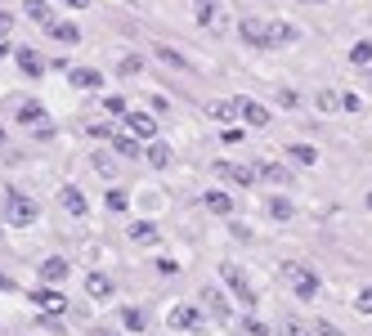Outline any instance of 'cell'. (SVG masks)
Listing matches in <instances>:
<instances>
[{
    "label": "cell",
    "mask_w": 372,
    "mask_h": 336,
    "mask_svg": "<svg viewBox=\"0 0 372 336\" xmlns=\"http://www.w3.org/2000/svg\"><path fill=\"white\" fill-rule=\"evenodd\" d=\"M32 301L41 305L45 314H63V310H68V296H63L59 287H36V292H32Z\"/></svg>",
    "instance_id": "obj_6"
},
{
    "label": "cell",
    "mask_w": 372,
    "mask_h": 336,
    "mask_svg": "<svg viewBox=\"0 0 372 336\" xmlns=\"http://www.w3.org/2000/svg\"><path fill=\"white\" fill-rule=\"evenodd\" d=\"M193 14H197L202 27H211L215 23V0H193Z\"/></svg>",
    "instance_id": "obj_24"
},
{
    "label": "cell",
    "mask_w": 372,
    "mask_h": 336,
    "mask_svg": "<svg viewBox=\"0 0 372 336\" xmlns=\"http://www.w3.org/2000/svg\"><path fill=\"white\" fill-rule=\"evenodd\" d=\"M103 108H108L112 117H126V112H130V103H126V94H108V103H103Z\"/></svg>",
    "instance_id": "obj_31"
},
{
    "label": "cell",
    "mask_w": 372,
    "mask_h": 336,
    "mask_svg": "<svg viewBox=\"0 0 372 336\" xmlns=\"http://www.w3.org/2000/svg\"><path fill=\"white\" fill-rule=\"evenodd\" d=\"M220 278H224V287L233 292V301L242 305V310H256L260 305V296H256V287H251V278L242 274L238 265H220Z\"/></svg>",
    "instance_id": "obj_2"
},
{
    "label": "cell",
    "mask_w": 372,
    "mask_h": 336,
    "mask_svg": "<svg viewBox=\"0 0 372 336\" xmlns=\"http://www.w3.org/2000/svg\"><path fill=\"white\" fill-rule=\"evenodd\" d=\"M238 117L247 121V126H269V108L256 99H238Z\"/></svg>",
    "instance_id": "obj_7"
},
{
    "label": "cell",
    "mask_w": 372,
    "mask_h": 336,
    "mask_svg": "<svg viewBox=\"0 0 372 336\" xmlns=\"http://www.w3.org/2000/svg\"><path fill=\"white\" fill-rule=\"evenodd\" d=\"M341 108H346V112H359V94H341Z\"/></svg>",
    "instance_id": "obj_39"
},
{
    "label": "cell",
    "mask_w": 372,
    "mask_h": 336,
    "mask_svg": "<svg viewBox=\"0 0 372 336\" xmlns=\"http://www.w3.org/2000/svg\"><path fill=\"white\" fill-rule=\"evenodd\" d=\"M287 157L296 161V166H314V161H319V152H314L310 143H292V148H287Z\"/></svg>",
    "instance_id": "obj_23"
},
{
    "label": "cell",
    "mask_w": 372,
    "mask_h": 336,
    "mask_svg": "<svg viewBox=\"0 0 372 336\" xmlns=\"http://www.w3.org/2000/svg\"><path fill=\"white\" fill-rule=\"evenodd\" d=\"M23 14L32 18V23H50V5H45V0H23Z\"/></svg>",
    "instance_id": "obj_22"
},
{
    "label": "cell",
    "mask_w": 372,
    "mask_h": 336,
    "mask_svg": "<svg viewBox=\"0 0 372 336\" xmlns=\"http://www.w3.org/2000/svg\"><path fill=\"white\" fill-rule=\"evenodd\" d=\"M202 301L211 305V314H215V319H220V323H229V301H224L220 292H215V287H206V292H202Z\"/></svg>",
    "instance_id": "obj_19"
},
{
    "label": "cell",
    "mask_w": 372,
    "mask_h": 336,
    "mask_svg": "<svg viewBox=\"0 0 372 336\" xmlns=\"http://www.w3.org/2000/svg\"><path fill=\"white\" fill-rule=\"evenodd\" d=\"M269 215L274 220H292V215H296V206H292L287 197H269Z\"/></svg>",
    "instance_id": "obj_26"
},
{
    "label": "cell",
    "mask_w": 372,
    "mask_h": 336,
    "mask_svg": "<svg viewBox=\"0 0 372 336\" xmlns=\"http://www.w3.org/2000/svg\"><path fill=\"white\" fill-rule=\"evenodd\" d=\"M59 202H63V211H68V215H85V211H90V202H85V193H81V188H63V193H59Z\"/></svg>",
    "instance_id": "obj_13"
},
{
    "label": "cell",
    "mask_w": 372,
    "mask_h": 336,
    "mask_svg": "<svg viewBox=\"0 0 372 336\" xmlns=\"http://www.w3.org/2000/svg\"><path fill=\"white\" fill-rule=\"evenodd\" d=\"M157 59H166L170 67H188V63H184V59H179V54H175V50H157Z\"/></svg>",
    "instance_id": "obj_37"
},
{
    "label": "cell",
    "mask_w": 372,
    "mask_h": 336,
    "mask_svg": "<svg viewBox=\"0 0 372 336\" xmlns=\"http://www.w3.org/2000/svg\"><path fill=\"white\" fill-rule=\"evenodd\" d=\"M368 85H372V72H368Z\"/></svg>",
    "instance_id": "obj_46"
},
{
    "label": "cell",
    "mask_w": 372,
    "mask_h": 336,
    "mask_svg": "<svg viewBox=\"0 0 372 336\" xmlns=\"http://www.w3.org/2000/svg\"><path fill=\"white\" fill-rule=\"evenodd\" d=\"M242 36L260 50H283V45H296L301 41V27L278 23V18H242Z\"/></svg>",
    "instance_id": "obj_1"
},
{
    "label": "cell",
    "mask_w": 372,
    "mask_h": 336,
    "mask_svg": "<svg viewBox=\"0 0 372 336\" xmlns=\"http://www.w3.org/2000/svg\"><path fill=\"white\" fill-rule=\"evenodd\" d=\"M139 67H144V59H135V54H126V59H121V76H135Z\"/></svg>",
    "instance_id": "obj_35"
},
{
    "label": "cell",
    "mask_w": 372,
    "mask_h": 336,
    "mask_svg": "<svg viewBox=\"0 0 372 336\" xmlns=\"http://www.w3.org/2000/svg\"><path fill=\"white\" fill-rule=\"evenodd\" d=\"M72 85H76V90H99L103 76L94 72V67H72Z\"/></svg>",
    "instance_id": "obj_16"
},
{
    "label": "cell",
    "mask_w": 372,
    "mask_h": 336,
    "mask_svg": "<svg viewBox=\"0 0 372 336\" xmlns=\"http://www.w3.org/2000/svg\"><path fill=\"white\" fill-rule=\"evenodd\" d=\"M126 130L135 134V139H152V134H157V121H152V112H126Z\"/></svg>",
    "instance_id": "obj_8"
},
{
    "label": "cell",
    "mask_w": 372,
    "mask_h": 336,
    "mask_svg": "<svg viewBox=\"0 0 372 336\" xmlns=\"http://www.w3.org/2000/svg\"><path fill=\"white\" fill-rule=\"evenodd\" d=\"M337 103H341V99H337V94H332V90H323V94H319V108H323V112H332V108H337Z\"/></svg>",
    "instance_id": "obj_36"
},
{
    "label": "cell",
    "mask_w": 372,
    "mask_h": 336,
    "mask_svg": "<svg viewBox=\"0 0 372 336\" xmlns=\"http://www.w3.org/2000/svg\"><path fill=\"white\" fill-rule=\"evenodd\" d=\"M63 278H68V260H59V256H50V260H41V283H45V287L63 283Z\"/></svg>",
    "instance_id": "obj_11"
},
{
    "label": "cell",
    "mask_w": 372,
    "mask_h": 336,
    "mask_svg": "<svg viewBox=\"0 0 372 336\" xmlns=\"http://www.w3.org/2000/svg\"><path fill=\"white\" fill-rule=\"evenodd\" d=\"M166 323H170L175 332H197L206 319H202V310H197V305H175V310L166 314Z\"/></svg>",
    "instance_id": "obj_5"
},
{
    "label": "cell",
    "mask_w": 372,
    "mask_h": 336,
    "mask_svg": "<svg viewBox=\"0 0 372 336\" xmlns=\"http://www.w3.org/2000/svg\"><path fill=\"white\" fill-rule=\"evenodd\" d=\"M14 32V14H0V36H9Z\"/></svg>",
    "instance_id": "obj_40"
},
{
    "label": "cell",
    "mask_w": 372,
    "mask_h": 336,
    "mask_svg": "<svg viewBox=\"0 0 372 336\" xmlns=\"http://www.w3.org/2000/svg\"><path fill=\"white\" fill-rule=\"evenodd\" d=\"M319 336H341V328H332V323H319Z\"/></svg>",
    "instance_id": "obj_41"
},
{
    "label": "cell",
    "mask_w": 372,
    "mask_h": 336,
    "mask_svg": "<svg viewBox=\"0 0 372 336\" xmlns=\"http://www.w3.org/2000/svg\"><path fill=\"white\" fill-rule=\"evenodd\" d=\"M0 143H5V126H0Z\"/></svg>",
    "instance_id": "obj_44"
},
{
    "label": "cell",
    "mask_w": 372,
    "mask_h": 336,
    "mask_svg": "<svg viewBox=\"0 0 372 336\" xmlns=\"http://www.w3.org/2000/svg\"><path fill=\"white\" fill-rule=\"evenodd\" d=\"M220 139H224V143H242V130H238V126H224Z\"/></svg>",
    "instance_id": "obj_38"
},
{
    "label": "cell",
    "mask_w": 372,
    "mask_h": 336,
    "mask_svg": "<svg viewBox=\"0 0 372 336\" xmlns=\"http://www.w3.org/2000/svg\"><path fill=\"white\" fill-rule=\"evenodd\" d=\"M90 134H94V139H112L117 130H112V121H94V126H90Z\"/></svg>",
    "instance_id": "obj_34"
},
{
    "label": "cell",
    "mask_w": 372,
    "mask_h": 336,
    "mask_svg": "<svg viewBox=\"0 0 372 336\" xmlns=\"http://www.w3.org/2000/svg\"><path fill=\"white\" fill-rule=\"evenodd\" d=\"M283 278H287V287L301 301H314V296H319V274H314V269H305L296 260H283Z\"/></svg>",
    "instance_id": "obj_4"
},
{
    "label": "cell",
    "mask_w": 372,
    "mask_h": 336,
    "mask_svg": "<svg viewBox=\"0 0 372 336\" xmlns=\"http://www.w3.org/2000/svg\"><path fill=\"white\" fill-rule=\"evenodd\" d=\"M130 242H139V247H152V242H157V229H152L148 220H135V224H130Z\"/></svg>",
    "instance_id": "obj_18"
},
{
    "label": "cell",
    "mask_w": 372,
    "mask_h": 336,
    "mask_svg": "<svg viewBox=\"0 0 372 336\" xmlns=\"http://www.w3.org/2000/svg\"><path fill=\"white\" fill-rule=\"evenodd\" d=\"M45 32H50V41H63V45H76V41H81L76 23H59V18H50V23H45Z\"/></svg>",
    "instance_id": "obj_10"
},
{
    "label": "cell",
    "mask_w": 372,
    "mask_h": 336,
    "mask_svg": "<svg viewBox=\"0 0 372 336\" xmlns=\"http://www.w3.org/2000/svg\"><path fill=\"white\" fill-rule=\"evenodd\" d=\"M256 179H265V184H283V179H287V166H260Z\"/></svg>",
    "instance_id": "obj_27"
},
{
    "label": "cell",
    "mask_w": 372,
    "mask_h": 336,
    "mask_svg": "<svg viewBox=\"0 0 372 336\" xmlns=\"http://www.w3.org/2000/svg\"><path fill=\"white\" fill-rule=\"evenodd\" d=\"M94 170H99V175L108 179V175H117V161H112L108 152H94Z\"/></svg>",
    "instance_id": "obj_29"
},
{
    "label": "cell",
    "mask_w": 372,
    "mask_h": 336,
    "mask_svg": "<svg viewBox=\"0 0 372 336\" xmlns=\"http://www.w3.org/2000/svg\"><path fill=\"white\" fill-rule=\"evenodd\" d=\"M121 323H126L130 332H144L148 328V314L144 310H126V314H121Z\"/></svg>",
    "instance_id": "obj_28"
},
{
    "label": "cell",
    "mask_w": 372,
    "mask_h": 336,
    "mask_svg": "<svg viewBox=\"0 0 372 336\" xmlns=\"http://www.w3.org/2000/svg\"><path fill=\"white\" fill-rule=\"evenodd\" d=\"M14 59H18V67H23L27 76H45V59L36 50H14Z\"/></svg>",
    "instance_id": "obj_14"
},
{
    "label": "cell",
    "mask_w": 372,
    "mask_h": 336,
    "mask_svg": "<svg viewBox=\"0 0 372 336\" xmlns=\"http://www.w3.org/2000/svg\"><path fill=\"white\" fill-rule=\"evenodd\" d=\"M36 215H41V206H36L27 193H9L5 197V224L9 229H32Z\"/></svg>",
    "instance_id": "obj_3"
},
{
    "label": "cell",
    "mask_w": 372,
    "mask_h": 336,
    "mask_svg": "<svg viewBox=\"0 0 372 336\" xmlns=\"http://www.w3.org/2000/svg\"><path fill=\"white\" fill-rule=\"evenodd\" d=\"M301 336H305V332H301Z\"/></svg>",
    "instance_id": "obj_47"
},
{
    "label": "cell",
    "mask_w": 372,
    "mask_h": 336,
    "mask_svg": "<svg viewBox=\"0 0 372 336\" xmlns=\"http://www.w3.org/2000/svg\"><path fill=\"white\" fill-rule=\"evenodd\" d=\"M215 170H220V175L229 179V184H238V188L256 184V170H251V166H233V161H220V166H215Z\"/></svg>",
    "instance_id": "obj_9"
},
{
    "label": "cell",
    "mask_w": 372,
    "mask_h": 336,
    "mask_svg": "<svg viewBox=\"0 0 372 336\" xmlns=\"http://www.w3.org/2000/svg\"><path fill=\"white\" fill-rule=\"evenodd\" d=\"M63 5H72V9H85V5H90V0H63Z\"/></svg>",
    "instance_id": "obj_43"
},
{
    "label": "cell",
    "mask_w": 372,
    "mask_h": 336,
    "mask_svg": "<svg viewBox=\"0 0 372 336\" xmlns=\"http://www.w3.org/2000/svg\"><path fill=\"white\" fill-rule=\"evenodd\" d=\"M5 54H14V45H9L5 36H0V59H5Z\"/></svg>",
    "instance_id": "obj_42"
},
{
    "label": "cell",
    "mask_w": 372,
    "mask_h": 336,
    "mask_svg": "<svg viewBox=\"0 0 372 336\" xmlns=\"http://www.w3.org/2000/svg\"><path fill=\"white\" fill-rule=\"evenodd\" d=\"M85 292H90L94 301H108L112 296V278L108 274H85Z\"/></svg>",
    "instance_id": "obj_15"
},
{
    "label": "cell",
    "mask_w": 372,
    "mask_h": 336,
    "mask_svg": "<svg viewBox=\"0 0 372 336\" xmlns=\"http://www.w3.org/2000/svg\"><path fill=\"white\" fill-rule=\"evenodd\" d=\"M18 121H23V126H41V121H45V108H41L36 99H27L23 108H18Z\"/></svg>",
    "instance_id": "obj_20"
},
{
    "label": "cell",
    "mask_w": 372,
    "mask_h": 336,
    "mask_svg": "<svg viewBox=\"0 0 372 336\" xmlns=\"http://www.w3.org/2000/svg\"><path fill=\"white\" fill-rule=\"evenodd\" d=\"M112 152H117V157H139V139H135L130 130H126V134L117 130V134H112Z\"/></svg>",
    "instance_id": "obj_17"
},
{
    "label": "cell",
    "mask_w": 372,
    "mask_h": 336,
    "mask_svg": "<svg viewBox=\"0 0 372 336\" xmlns=\"http://www.w3.org/2000/svg\"><path fill=\"white\" fill-rule=\"evenodd\" d=\"M350 63L355 67H372V41H359L355 50H350Z\"/></svg>",
    "instance_id": "obj_25"
},
{
    "label": "cell",
    "mask_w": 372,
    "mask_h": 336,
    "mask_svg": "<svg viewBox=\"0 0 372 336\" xmlns=\"http://www.w3.org/2000/svg\"><path fill=\"white\" fill-rule=\"evenodd\" d=\"M202 206L211 211V215H233V197H229V193H220V188L202 193Z\"/></svg>",
    "instance_id": "obj_12"
},
{
    "label": "cell",
    "mask_w": 372,
    "mask_h": 336,
    "mask_svg": "<svg viewBox=\"0 0 372 336\" xmlns=\"http://www.w3.org/2000/svg\"><path fill=\"white\" fill-rule=\"evenodd\" d=\"M355 310L359 314H372V287H364V292L355 296Z\"/></svg>",
    "instance_id": "obj_33"
},
{
    "label": "cell",
    "mask_w": 372,
    "mask_h": 336,
    "mask_svg": "<svg viewBox=\"0 0 372 336\" xmlns=\"http://www.w3.org/2000/svg\"><path fill=\"white\" fill-rule=\"evenodd\" d=\"M126 206H130V197L121 193V188H112L108 193V211H126Z\"/></svg>",
    "instance_id": "obj_32"
},
{
    "label": "cell",
    "mask_w": 372,
    "mask_h": 336,
    "mask_svg": "<svg viewBox=\"0 0 372 336\" xmlns=\"http://www.w3.org/2000/svg\"><path fill=\"white\" fill-rule=\"evenodd\" d=\"M144 161H148V166H157V170H161V166H170V148H166V143H161V139H157V143H148Z\"/></svg>",
    "instance_id": "obj_21"
},
{
    "label": "cell",
    "mask_w": 372,
    "mask_h": 336,
    "mask_svg": "<svg viewBox=\"0 0 372 336\" xmlns=\"http://www.w3.org/2000/svg\"><path fill=\"white\" fill-rule=\"evenodd\" d=\"M368 211H372V193H368Z\"/></svg>",
    "instance_id": "obj_45"
},
{
    "label": "cell",
    "mask_w": 372,
    "mask_h": 336,
    "mask_svg": "<svg viewBox=\"0 0 372 336\" xmlns=\"http://www.w3.org/2000/svg\"><path fill=\"white\" fill-rule=\"evenodd\" d=\"M211 112H215V117H224V121H233V117H238V99H220V103H211Z\"/></svg>",
    "instance_id": "obj_30"
}]
</instances>
